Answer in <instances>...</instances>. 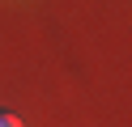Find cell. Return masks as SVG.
Masks as SVG:
<instances>
[{
    "instance_id": "obj_1",
    "label": "cell",
    "mask_w": 132,
    "mask_h": 127,
    "mask_svg": "<svg viewBox=\"0 0 132 127\" xmlns=\"http://www.w3.org/2000/svg\"><path fill=\"white\" fill-rule=\"evenodd\" d=\"M0 127H21V119L9 114V110H0Z\"/></svg>"
}]
</instances>
